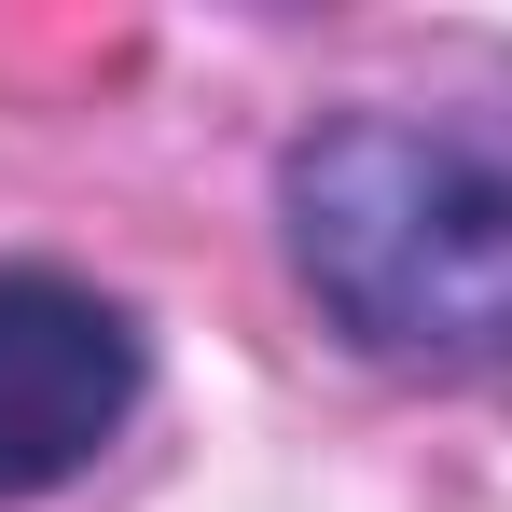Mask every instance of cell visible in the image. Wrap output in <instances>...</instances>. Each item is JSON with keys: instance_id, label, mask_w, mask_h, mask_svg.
<instances>
[{"instance_id": "1", "label": "cell", "mask_w": 512, "mask_h": 512, "mask_svg": "<svg viewBox=\"0 0 512 512\" xmlns=\"http://www.w3.org/2000/svg\"><path fill=\"white\" fill-rule=\"evenodd\" d=\"M277 250L388 374H512V139L346 97L277 153Z\"/></svg>"}, {"instance_id": "2", "label": "cell", "mask_w": 512, "mask_h": 512, "mask_svg": "<svg viewBox=\"0 0 512 512\" xmlns=\"http://www.w3.org/2000/svg\"><path fill=\"white\" fill-rule=\"evenodd\" d=\"M139 402H153V333L70 263H0V512L84 485Z\"/></svg>"}]
</instances>
